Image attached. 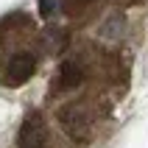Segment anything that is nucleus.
<instances>
[{"mask_svg":"<svg viewBox=\"0 0 148 148\" xmlns=\"http://www.w3.org/2000/svg\"><path fill=\"white\" fill-rule=\"evenodd\" d=\"M75 3L81 6V3H87V0H64V8L67 11H75Z\"/></svg>","mask_w":148,"mask_h":148,"instance_id":"obj_5","label":"nucleus"},{"mask_svg":"<svg viewBox=\"0 0 148 148\" xmlns=\"http://www.w3.org/2000/svg\"><path fill=\"white\" fill-rule=\"evenodd\" d=\"M78 84H81V67L73 62H64L62 64V87H78Z\"/></svg>","mask_w":148,"mask_h":148,"instance_id":"obj_4","label":"nucleus"},{"mask_svg":"<svg viewBox=\"0 0 148 148\" xmlns=\"http://www.w3.org/2000/svg\"><path fill=\"white\" fill-rule=\"evenodd\" d=\"M48 145V129L42 123V115H28L20 129V148H45Z\"/></svg>","mask_w":148,"mask_h":148,"instance_id":"obj_2","label":"nucleus"},{"mask_svg":"<svg viewBox=\"0 0 148 148\" xmlns=\"http://www.w3.org/2000/svg\"><path fill=\"white\" fill-rule=\"evenodd\" d=\"M34 70H36V56L34 53H28V50L14 53L3 67V84L6 87H20L34 75Z\"/></svg>","mask_w":148,"mask_h":148,"instance_id":"obj_1","label":"nucleus"},{"mask_svg":"<svg viewBox=\"0 0 148 148\" xmlns=\"http://www.w3.org/2000/svg\"><path fill=\"white\" fill-rule=\"evenodd\" d=\"M62 123H64V129L70 132V137H73L75 143H87V117H84V112L78 106H70L62 112Z\"/></svg>","mask_w":148,"mask_h":148,"instance_id":"obj_3","label":"nucleus"},{"mask_svg":"<svg viewBox=\"0 0 148 148\" xmlns=\"http://www.w3.org/2000/svg\"><path fill=\"white\" fill-rule=\"evenodd\" d=\"M39 3H42V14L48 17V14H50V8H53V3H50V0H39Z\"/></svg>","mask_w":148,"mask_h":148,"instance_id":"obj_6","label":"nucleus"}]
</instances>
